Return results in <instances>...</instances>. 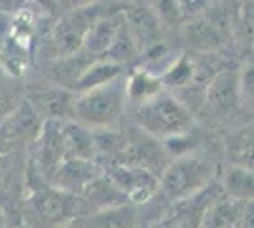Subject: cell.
<instances>
[{"label":"cell","mask_w":254,"mask_h":228,"mask_svg":"<svg viewBox=\"0 0 254 228\" xmlns=\"http://www.w3.org/2000/svg\"><path fill=\"white\" fill-rule=\"evenodd\" d=\"M133 118L146 135L167 141L188 135L195 124L191 110L165 89L146 103L137 105Z\"/></svg>","instance_id":"1"},{"label":"cell","mask_w":254,"mask_h":228,"mask_svg":"<svg viewBox=\"0 0 254 228\" xmlns=\"http://www.w3.org/2000/svg\"><path fill=\"white\" fill-rule=\"evenodd\" d=\"M126 82L122 76L105 86L76 93L72 120L87 130H112L122 120L127 101Z\"/></svg>","instance_id":"2"},{"label":"cell","mask_w":254,"mask_h":228,"mask_svg":"<svg viewBox=\"0 0 254 228\" xmlns=\"http://www.w3.org/2000/svg\"><path fill=\"white\" fill-rule=\"evenodd\" d=\"M214 179V163L201 154H182L159 175L158 186L161 196L173 206L199 194Z\"/></svg>","instance_id":"3"},{"label":"cell","mask_w":254,"mask_h":228,"mask_svg":"<svg viewBox=\"0 0 254 228\" xmlns=\"http://www.w3.org/2000/svg\"><path fill=\"white\" fill-rule=\"evenodd\" d=\"M101 15L103 13H101L99 4H91L80 10L64 11L50 33V48L55 57L61 61V59L78 54L84 48L87 33L91 31V27Z\"/></svg>","instance_id":"4"},{"label":"cell","mask_w":254,"mask_h":228,"mask_svg":"<svg viewBox=\"0 0 254 228\" xmlns=\"http://www.w3.org/2000/svg\"><path fill=\"white\" fill-rule=\"evenodd\" d=\"M25 101L40 116L42 122H68L74 116L76 93L64 86L31 87L25 93Z\"/></svg>","instance_id":"5"},{"label":"cell","mask_w":254,"mask_h":228,"mask_svg":"<svg viewBox=\"0 0 254 228\" xmlns=\"http://www.w3.org/2000/svg\"><path fill=\"white\" fill-rule=\"evenodd\" d=\"M31 206L36 213V217L42 223L53 228L64 227L63 223L70 221L76 211V198L72 194H66L55 186H46L40 190H34L31 198Z\"/></svg>","instance_id":"6"},{"label":"cell","mask_w":254,"mask_h":228,"mask_svg":"<svg viewBox=\"0 0 254 228\" xmlns=\"http://www.w3.org/2000/svg\"><path fill=\"white\" fill-rule=\"evenodd\" d=\"M108 179L122 194L135 204H142L152 198L158 179L148 169H142L133 163H120L108 167Z\"/></svg>","instance_id":"7"},{"label":"cell","mask_w":254,"mask_h":228,"mask_svg":"<svg viewBox=\"0 0 254 228\" xmlns=\"http://www.w3.org/2000/svg\"><path fill=\"white\" fill-rule=\"evenodd\" d=\"M103 177V169L95 160H64L50 177V185L66 194H84L89 185Z\"/></svg>","instance_id":"8"},{"label":"cell","mask_w":254,"mask_h":228,"mask_svg":"<svg viewBox=\"0 0 254 228\" xmlns=\"http://www.w3.org/2000/svg\"><path fill=\"white\" fill-rule=\"evenodd\" d=\"M44 122L31 109L27 101H23L17 110L0 126V151L13 147L17 143H32L40 137Z\"/></svg>","instance_id":"9"},{"label":"cell","mask_w":254,"mask_h":228,"mask_svg":"<svg viewBox=\"0 0 254 228\" xmlns=\"http://www.w3.org/2000/svg\"><path fill=\"white\" fill-rule=\"evenodd\" d=\"M205 103L211 112L218 116L232 114L237 107H241L239 99V75L235 73H218L212 78L211 86L207 89Z\"/></svg>","instance_id":"10"},{"label":"cell","mask_w":254,"mask_h":228,"mask_svg":"<svg viewBox=\"0 0 254 228\" xmlns=\"http://www.w3.org/2000/svg\"><path fill=\"white\" fill-rule=\"evenodd\" d=\"M126 19V13L122 11H114L108 15H101L95 21V25L91 27V31L87 33V38L84 42L82 52L87 54L91 59H105L106 52L110 48V44L116 36L120 25Z\"/></svg>","instance_id":"11"},{"label":"cell","mask_w":254,"mask_h":228,"mask_svg":"<svg viewBox=\"0 0 254 228\" xmlns=\"http://www.w3.org/2000/svg\"><path fill=\"white\" fill-rule=\"evenodd\" d=\"M245 219V204L220 194L211 202L197 228H241Z\"/></svg>","instance_id":"12"},{"label":"cell","mask_w":254,"mask_h":228,"mask_svg":"<svg viewBox=\"0 0 254 228\" xmlns=\"http://www.w3.org/2000/svg\"><path fill=\"white\" fill-rule=\"evenodd\" d=\"M66 160H95L97 143L91 130L78 122H63L61 124Z\"/></svg>","instance_id":"13"},{"label":"cell","mask_w":254,"mask_h":228,"mask_svg":"<svg viewBox=\"0 0 254 228\" xmlns=\"http://www.w3.org/2000/svg\"><path fill=\"white\" fill-rule=\"evenodd\" d=\"M74 228H135V211L129 206L101 209L87 219L72 221Z\"/></svg>","instance_id":"14"},{"label":"cell","mask_w":254,"mask_h":228,"mask_svg":"<svg viewBox=\"0 0 254 228\" xmlns=\"http://www.w3.org/2000/svg\"><path fill=\"white\" fill-rule=\"evenodd\" d=\"M224 194L237 202H254V171L239 165H228L222 175Z\"/></svg>","instance_id":"15"},{"label":"cell","mask_w":254,"mask_h":228,"mask_svg":"<svg viewBox=\"0 0 254 228\" xmlns=\"http://www.w3.org/2000/svg\"><path fill=\"white\" fill-rule=\"evenodd\" d=\"M122 69L124 67L114 63V61H108V59H97L91 65L85 69L82 75L78 76V80L74 82V89L76 93H84V91H89L93 87L105 86L108 82L116 80L122 76Z\"/></svg>","instance_id":"16"},{"label":"cell","mask_w":254,"mask_h":228,"mask_svg":"<svg viewBox=\"0 0 254 228\" xmlns=\"http://www.w3.org/2000/svg\"><path fill=\"white\" fill-rule=\"evenodd\" d=\"M226 152L232 165L254 171V126H245L230 135Z\"/></svg>","instance_id":"17"},{"label":"cell","mask_w":254,"mask_h":228,"mask_svg":"<svg viewBox=\"0 0 254 228\" xmlns=\"http://www.w3.org/2000/svg\"><path fill=\"white\" fill-rule=\"evenodd\" d=\"M138 55V42L137 38H135V34L131 31V27H129V21H127V17L124 19V23L120 25V29H118L116 36H114V40L110 44V48H108V52H106V57L108 61H114L118 65H126L129 61H133L135 57Z\"/></svg>","instance_id":"18"},{"label":"cell","mask_w":254,"mask_h":228,"mask_svg":"<svg viewBox=\"0 0 254 228\" xmlns=\"http://www.w3.org/2000/svg\"><path fill=\"white\" fill-rule=\"evenodd\" d=\"M126 89L127 99L133 101L135 107H137V105H142L152 97H156L165 87L161 84V80L152 76L148 71H138L126 82Z\"/></svg>","instance_id":"19"},{"label":"cell","mask_w":254,"mask_h":228,"mask_svg":"<svg viewBox=\"0 0 254 228\" xmlns=\"http://www.w3.org/2000/svg\"><path fill=\"white\" fill-rule=\"evenodd\" d=\"M25 101V91L17 78L10 75H0V126L17 110Z\"/></svg>","instance_id":"20"},{"label":"cell","mask_w":254,"mask_h":228,"mask_svg":"<svg viewBox=\"0 0 254 228\" xmlns=\"http://www.w3.org/2000/svg\"><path fill=\"white\" fill-rule=\"evenodd\" d=\"M193 78H195V67L190 61V57H179L165 71V75L161 78V84H163V87L177 89V87H186L190 82H193Z\"/></svg>","instance_id":"21"},{"label":"cell","mask_w":254,"mask_h":228,"mask_svg":"<svg viewBox=\"0 0 254 228\" xmlns=\"http://www.w3.org/2000/svg\"><path fill=\"white\" fill-rule=\"evenodd\" d=\"M209 21L199 19V21H191L188 27V40L193 46H203V48H214L216 44L220 42L218 33L214 27L207 25Z\"/></svg>","instance_id":"22"},{"label":"cell","mask_w":254,"mask_h":228,"mask_svg":"<svg viewBox=\"0 0 254 228\" xmlns=\"http://www.w3.org/2000/svg\"><path fill=\"white\" fill-rule=\"evenodd\" d=\"M239 99L243 109L254 112V59L239 71Z\"/></svg>","instance_id":"23"},{"label":"cell","mask_w":254,"mask_h":228,"mask_svg":"<svg viewBox=\"0 0 254 228\" xmlns=\"http://www.w3.org/2000/svg\"><path fill=\"white\" fill-rule=\"evenodd\" d=\"M150 10L163 25H175L182 17L177 0H148Z\"/></svg>","instance_id":"24"},{"label":"cell","mask_w":254,"mask_h":228,"mask_svg":"<svg viewBox=\"0 0 254 228\" xmlns=\"http://www.w3.org/2000/svg\"><path fill=\"white\" fill-rule=\"evenodd\" d=\"M179 10L182 15H201L203 11L209 10V6L212 4V0H177Z\"/></svg>","instance_id":"25"},{"label":"cell","mask_w":254,"mask_h":228,"mask_svg":"<svg viewBox=\"0 0 254 228\" xmlns=\"http://www.w3.org/2000/svg\"><path fill=\"white\" fill-rule=\"evenodd\" d=\"M59 4V11H72L80 10V8H87L91 4H97V0H57Z\"/></svg>","instance_id":"26"},{"label":"cell","mask_w":254,"mask_h":228,"mask_svg":"<svg viewBox=\"0 0 254 228\" xmlns=\"http://www.w3.org/2000/svg\"><path fill=\"white\" fill-rule=\"evenodd\" d=\"M25 0H0V11H19Z\"/></svg>","instance_id":"27"},{"label":"cell","mask_w":254,"mask_h":228,"mask_svg":"<svg viewBox=\"0 0 254 228\" xmlns=\"http://www.w3.org/2000/svg\"><path fill=\"white\" fill-rule=\"evenodd\" d=\"M40 8L44 10H48L50 13H57L59 11V4H57V0H34Z\"/></svg>","instance_id":"28"},{"label":"cell","mask_w":254,"mask_h":228,"mask_svg":"<svg viewBox=\"0 0 254 228\" xmlns=\"http://www.w3.org/2000/svg\"><path fill=\"white\" fill-rule=\"evenodd\" d=\"M0 228H6L4 227V219H2V215H0Z\"/></svg>","instance_id":"29"},{"label":"cell","mask_w":254,"mask_h":228,"mask_svg":"<svg viewBox=\"0 0 254 228\" xmlns=\"http://www.w3.org/2000/svg\"><path fill=\"white\" fill-rule=\"evenodd\" d=\"M59 228H74L72 225H64V227H59Z\"/></svg>","instance_id":"30"},{"label":"cell","mask_w":254,"mask_h":228,"mask_svg":"<svg viewBox=\"0 0 254 228\" xmlns=\"http://www.w3.org/2000/svg\"><path fill=\"white\" fill-rule=\"evenodd\" d=\"M0 75H4V67H2V63H0Z\"/></svg>","instance_id":"31"},{"label":"cell","mask_w":254,"mask_h":228,"mask_svg":"<svg viewBox=\"0 0 254 228\" xmlns=\"http://www.w3.org/2000/svg\"><path fill=\"white\" fill-rule=\"evenodd\" d=\"M19 228H29V227H19Z\"/></svg>","instance_id":"32"},{"label":"cell","mask_w":254,"mask_h":228,"mask_svg":"<svg viewBox=\"0 0 254 228\" xmlns=\"http://www.w3.org/2000/svg\"><path fill=\"white\" fill-rule=\"evenodd\" d=\"M212 2H214V0H212Z\"/></svg>","instance_id":"33"}]
</instances>
